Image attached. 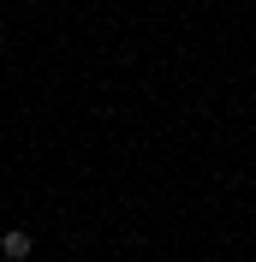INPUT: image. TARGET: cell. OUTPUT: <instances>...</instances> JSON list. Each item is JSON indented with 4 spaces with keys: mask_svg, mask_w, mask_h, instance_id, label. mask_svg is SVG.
Listing matches in <instances>:
<instances>
[{
    "mask_svg": "<svg viewBox=\"0 0 256 262\" xmlns=\"http://www.w3.org/2000/svg\"><path fill=\"white\" fill-rule=\"evenodd\" d=\"M0 256H6V262H24V256H30V232H24V227H12L6 238H0Z\"/></svg>",
    "mask_w": 256,
    "mask_h": 262,
    "instance_id": "obj_1",
    "label": "cell"
}]
</instances>
